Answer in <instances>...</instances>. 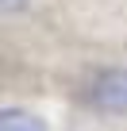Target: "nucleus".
Segmentation results:
<instances>
[{
	"label": "nucleus",
	"instance_id": "obj_1",
	"mask_svg": "<svg viewBox=\"0 0 127 131\" xmlns=\"http://www.w3.org/2000/svg\"><path fill=\"white\" fill-rule=\"evenodd\" d=\"M89 104L108 116H127V70H104L89 85Z\"/></svg>",
	"mask_w": 127,
	"mask_h": 131
},
{
	"label": "nucleus",
	"instance_id": "obj_2",
	"mask_svg": "<svg viewBox=\"0 0 127 131\" xmlns=\"http://www.w3.org/2000/svg\"><path fill=\"white\" fill-rule=\"evenodd\" d=\"M0 131H46V123H42L35 112L4 108V112H0Z\"/></svg>",
	"mask_w": 127,
	"mask_h": 131
},
{
	"label": "nucleus",
	"instance_id": "obj_3",
	"mask_svg": "<svg viewBox=\"0 0 127 131\" xmlns=\"http://www.w3.org/2000/svg\"><path fill=\"white\" fill-rule=\"evenodd\" d=\"M31 4V0H0V16H16V12H23Z\"/></svg>",
	"mask_w": 127,
	"mask_h": 131
}]
</instances>
